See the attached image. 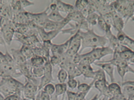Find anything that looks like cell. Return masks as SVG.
I'll return each mask as SVG.
<instances>
[{
	"mask_svg": "<svg viewBox=\"0 0 134 100\" xmlns=\"http://www.w3.org/2000/svg\"><path fill=\"white\" fill-rule=\"evenodd\" d=\"M81 37V48L80 52L83 51L87 48H100L105 47L108 42L106 36H101L96 34L93 29H89L87 31L80 30Z\"/></svg>",
	"mask_w": 134,
	"mask_h": 100,
	"instance_id": "1",
	"label": "cell"
},
{
	"mask_svg": "<svg viewBox=\"0 0 134 100\" xmlns=\"http://www.w3.org/2000/svg\"><path fill=\"white\" fill-rule=\"evenodd\" d=\"M80 30H78L74 35H72L69 39H70L69 48L65 54L68 57L71 59V60L75 55L79 53L81 48V37Z\"/></svg>",
	"mask_w": 134,
	"mask_h": 100,
	"instance_id": "2",
	"label": "cell"
},
{
	"mask_svg": "<svg viewBox=\"0 0 134 100\" xmlns=\"http://www.w3.org/2000/svg\"><path fill=\"white\" fill-rule=\"evenodd\" d=\"M38 92L39 89L38 84L34 83L31 80L26 79L22 91V94L24 98L27 100H35Z\"/></svg>",
	"mask_w": 134,
	"mask_h": 100,
	"instance_id": "3",
	"label": "cell"
},
{
	"mask_svg": "<svg viewBox=\"0 0 134 100\" xmlns=\"http://www.w3.org/2000/svg\"><path fill=\"white\" fill-rule=\"evenodd\" d=\"M113 50L109 46H105V47H100V48H92V50L90 52H86L85 54L87 56L90 57L93 61H100L103 57L108 55H113Z\"/></svg>",
	"mask_w": 134,
	"mask_h": 100,
	"instance_id": "4",
	"label": "cell"
},
{
	"mask_svg": "<svg viewBox=\"0 0 134 100\" xmlns=\"http://www.w3.org/2000/svg\"><path fill=\"white\" fill-rule=\"evenodd\" d=\"M49 9V8L48 6L45 10H43L42 12H39V13H33V12L26 11V14H27V16L29 19V23L31 22H33L39 26L42 27L43 24L49 19L48 13H47Z\"/></svg>",
	"mask_w": 134,
	"mask_h": 100,
	"instance_id": "5",
	"label": "cell"
},
{
	"mask_svg": "<svg viewBox=\"0 0 134 100\" xmlns=\"http://www.w3.org/2000/svg\"><path fill=\"white\" fill-rule=\"evenodd\" d=\"M44 67V75L40 79V84H39V86H38L39 91L42 90L45 85L49 84V83H52V82L53 81V76H52V67L53 66L50 64L49 61L46 62Z\"/></svg>",
	"mask_w": 134,
	"mask_h": 100,
	"instance_id": "6",
	"label": "cell"
},
{
	"mask_svg": "<svg viewBox=\"0 0 134 100\" xmlns=\"http://www.w3.org/2000/svg\"><path fill=\"white\" fill-rule=\"evenodd\" d=\"M68 24H70V22L65 19H65L62 22H54L50 19H48L43 24L42 27L47 31H52V30L62 31V30H63V28Z\"/></svg>",
	"mask_w": 134,
	"mask_h": 100,
	"instance_id": "7",
	"label": "cell"
},
{
	"mask_svg": "<svg viewBox=\"0 0 134 100\" xmlns=\"http://www.w3.org/2000/svg\"><path fill=\"white\" fill-rule=\"evenodd\" d=\"M0 32L2 33V37L5 41L6 44L10 45L15 35V28L14 24H13V21L9 25L4 28H1Z\"/></svg>",
	"mask_w": 134,
	"mask_h": 100,
	"instance_id": "8",
	"label": "cell"
},
{
	"mask_svg": "<svg viewBox=\"0 0 134 100\" xmlns=\"http://www.w3.org/2000/svg\"><path fill=\"white\" fill-rule=\"evenodd\" d=\"M38 33V35L41 39V42L44 41H52L54 38H55L60 32V30H52V31H47L41 26H37L35 28Z\"/></svg>",
	"mask_w": 134,
	"mask_h": 100,
	"instance_id": "9",
	"label": "cell"
},
{
	"mask_svg": "<svg viewBox=\"0 0 134 100\" xmlns=\"http://www.w3.org/2000/svg\"><path fill=\"white\" fill-rule=\"evenodd\" d=\"M96 66L100 67L101 69L104 71L105 73H107L110 79L111 83L115 82L114 78V67L112 64L107 62H99L94 63Z\"/></svg>",
	"mask_w": 134,
	"mask_h": 100,
	"instance_id": "10",
	"label": "cell"
},
{
	"mask_svg": "<svg viewBox=\"0 0 134 100\" xmlns=\"http://www.w3.org/2000/svg\"><path fill=\"white\" fill-rule=\"evenodd\" d=\"M70 39H68L64 43L61 44H53L51 48V52L52 55H56V56H61L65 53H66L69 48Z\"/></svg>",
	"mask_w": 134,
	"mask_h": 100,
	"instance_id": "11",
	"label": "cell"
},
{
	"mask_svg": "<svg viewBox=\"0 0 134 100\" xmlns=\"http://www.w3.org/2000/svg\"><path fill=\"white\" fill-rule=\"evenodd\" d=\"M108 82H105V81H95L94 82V88H96L97 90H98L100 95L103 97H106L107 98L110 99L112 98L111 95L110 94V92L108 91Z\"/></svg>",
	"mask_w": 134,
	"mask_h": 100,
	"instance_id": "12",
	"label": "cell"
},
{
	"mask_svg": "<svg viewBox=\"0 0 134 100\" xmlns=\"http://www.w3.org/2000/svg\"><path fill=\"white\" fill-rule=\"evenodd\" d=\"M115 51L118 52V55H119V57L120 58L125 60V61H127V62L131 58L134 57L133 50L128 48L127 46H124V45H120V48Z\"/></svg>",
	"mask_w": 134,
	"mask_h": 100,
	"instance_id": "13",
	"label": "cell"
},
{
	"mask_svg": "<svg viewBox=\"0 0 134 100\" xmlns=\"http://www.w3.org/2000/svg\"><path fill=\"white\" fill-rule=\"evenodd\" d=\"M111 14L113 17V27L118 31V32L123 31L125 24L123 17L115 11H113Z\"/></svg>",
	"mask_w": 134,
	"mask_h": 100,
	"instance_id": "14",
	"label": "cell"
},
{
	"mask_svg": "<svg viewBox=\"0 0 134 100\" xmlns=\"http://www.w3.org/2000/svg\"><path fill=\"white\" fill-rule=\"evenodd\" d=\"M10 52H11V56H12L13 59L14 60L15 63L18 66V67H20L22 65L26 63L27 60L25 59L23 55L22 54V52H20V50H18V49H14V48H11L10 49Z\"/></svg>",
	"mask_w": 134,
	"mask_h": 100,
	"instance_id": "15",
	"label": "cell"
},
{
	"mask_svg": "<svg viewBox=\"0 0 134 100\" xmlns=\"http://www.w3.org/2000/svg\"><path fill=\"white\" fill-rule=\"evenodd\" d=\"M77 67L81 72V75H83L86 79H93L94 74V70L91 66V65H86V64H79L77 65Z\"/></svg>",
	"mask_w": 134,
	"mask_h": 100,
	"instance_id": "16",
	"label": "cell"
},
{
	"mask_svg": "<svg viewBox=\"0 0 134 100\" xmlns=\"http://www.w3.org/2000/svg\"><path fill=\"white\" fill-rule=\"evenodd\" d=\"M55 3L56 4V6H57V10H58L59 12H63L64 13H71V12H74L76 10L74 6L71 5L70 4H67L61 1H54Z\"/></svg>",
	"mask_w": 134,
	"mask_h": 100,
	"instance_id": "17",
	"label": "cell"
},
{
	"mask_svg": "<svg viewBox=\"0 0 134 100\" xmlns=\"http://www.w3.org/2000/svg\"><path fill=\"white\" fill-rule=\"evenodd\" d=\"M68 73V79H75L76 77L82 75L81 72L77 67V65H75L72 62H70L66 68Z\"/></svg>",
	"mask_w": 134,
	"mask_h": 100,
	"instance_id": "18",
	"label": "cell"
},
{
	"mask_svg": "<svg viewBox=\"0 0 134 100\" xmlns=\"http://www.w3.org/2000/svg\"><path fill=\"white\" fill-rule=\"evenodd\" d=\"M20 50V52H22V54L23 55V56L25 57V59L27 61H29L34 56V50H33L32 47L22 45Z\"/></svg>",
	"mask_w": 134,
	"mask_h": 100,
	"instance_id": "19",
	"label": "cell"
},
{
	"mask_svg": "<svg viewBox=\"0 0 134 100\" xmlns=\"http://www.w3.org/2000/svg\"><path fill=\"white\" fill-rule=\"evenodd\" d=\"M68 91V85L66 83H58L55 85V95L57 97L65 95Z\"/></svg>",
	"mask_w": 134,
	"mask_h": 100,
	"instance_id": "20",
	"label": "cell"
},
{
	"mask_svg": "<svg viewBox=\"0 0 134 100\" xmlns=\"http://www.w3.org/2000/svg\"><path fill=\"white\" fill-rule=\"evenodd\" d=\"M30 62L32 64L33 67H38V66H44L47 60L42 56L34 55L30 59Z\"/></svg>",
	"mask_w": 134,
	"mask_h": 100,
	"instance_id": "21",
	"label": "cell"
},
{
	"mask_svg": "<svg viewBox=\"0 0 134 100\" xmlns=\"http://www.w3.org/2000/svg\"><path fill=\"white\" fill-rule=\"evenodd\" d=\"M14 24V23H13ZM15 28V32L20 33V34L26 35L31 28L28 24H14Z\"/></svg>",
	"mask_w": 134,
	"mask_h": 100,
	"instance_id": "22",
	"label": "cell"
},
{
	"mask_svg": "<svg viewBox=\"0 0 134 100\" xmlns=\"http://www.w3.org/2000/svg\"><path fill=\"white\" fill-rule=\"evenodd\" d=\"M117 70H118V74L123 81H124V77L127 72H132L134 74V69H133L129 65L125 66V67H117Z\"/></svg>",
	"mask_w": 134,
	"mask_h": 100,
	"instance_id": "23",
	"label": "cell"
},
{
	"mask_svg": "<svg viewBox=\"0 0 134 100\" xmlns=\"http://www.w3.org/2000/svg\"><path fill=\"white\" fill-rule=\"evenodd\" d=\"M49 19L54 21V22H62L65 19V17L62 16L60 15V12L58 10H56L54 11H51L49 14H48Z\"/></svg>",
	"mask_w": 134,
	"mask_h": 100,
	"instance_id": "24",
	"label": "cell"
},
{
	"mask_svg": "<svg viewBox=\"0 0 134 100\" xmlns=\"http://www.w3.org/2000/svg\"><path fill=\"white\" fill-rule=\"evenodd\" d=\"M99 16V15L97 12H92L86 17V19L90 26H95L97 24Z\"/></svg>",
	"mask_w": 134,
	"mask_h": 100,
	"instance_id": "25",
	"label": "cell"
},
{
	"mask_svg": "<svg viewBox=\"0 0 134 100\" xmlns=\"http://www.w3.org/2000/svg\"><path fill=\"white\" fill-rule=\"evenodd\" d=\"M97 25L105 33L111 31V28H110V26H108V24H106V22L104 21V18L102 17V15L99 16L98 21H97Z\"/></svg>",
	"mask_w": 134,
	"mask_h": 100,
	"instance_id": "26",
	"label": "cell"
},
{
	"mask_svg": "<svg viewBox=\"0 0 134 100\" xmlns=\"http://www.w3.org/2000/svg\"><path fill=\"white\" fill-rule=\"evenodd\" d=\"M93 85H94V81H92L90 84H86V83L79 84L77 87L78 92H89Z\"/></svg>",
	"mask_w": 134,
	"mask_h": 100,
	"instance_id": "27",
	"label": "cell"
},
{
	"mask_svg": "<svg viewBox=\"0 0 134 100\" xmlns=\"http://www.w3.org/2000/svg\"><path fill=\"white\" fill-rule=\"evenodd\" d=\"M92 81H99V80H101V81H105V82H108L107 79H106V73L104 72V71L102 69H99V70H97L96 71H94V77H93V79H92Z\"/></svg>",
	"mask_w": 134,
	"mask_h": 100,
	"instance_id": "28",
	"label": "cell"
},
{
	"mask_svg": "<svg viewBox=\"0 0 134 100\" xmlns=\"http://www.w3.org/2000/svg\"><path fill=\"white\" fill-rule=\"evenodd\" d=\"M57 79L60 83H65L68 79V73L66 70L60 68L57 75Z\"/></svg>",
	"mask_w": 134,
	"mask_h": 100,
	"instance_id": "29",
	"label": "cell"
},
{
	"mask_svg": "<svg viewBox=\"0 0 134 100\" xmlns=\"http://www.w3.org/2000/svg\"><path fill=\"white\" fill-rule=\"evenodd\" d=\"M10 6L12 8L13 15L24 10V9H22V6H21L20 1H11V2H10Z\"/></svg>",
	"mask_w": 134,
	"mask_h": 100,
	"instance_id": "30",
	"label": "cell"
},
{
	"mask_svg": "<svg viewBox=\"0 0 134 100\" xmlns=\"http://www.w3.org/2000/svg\"><path fill=\"white\" fill-rule=\"evenodd\" d=\"M44 71V66H38V67H33L32 72L34 76L36 78L40 79L43 76Z\"/></svg>",
	"mask_w": 134,
	"mask_h": 100,
	"instance_id": "31",
	"label": "cell"
},
{
	"mask_svg": "<svg viewBox=\"0 0 134 100\" xmlns=\"http://www.w3.org/2000/svg\"><path fill=\"white\" fill-rule=\"evenodd\" d=\"M88 5V1L87 0H78L76 1L74 4V8L76 10L81 12L83 9L87 7Z\"/></svg>",
	"mask_w": 134,
	"mask_h": 100,
	"instance_id": "32",
	"label": "cell"
},
{
	"mask_svg": "<svg viewBox=\"0 0 134 100\" xmlns=\"http://www.w3.org/2000/svg\"><path fill=\"white\" fill-rule=\"evenodd\" d=\"M42 90L44 92H46L47 94H48L49 95H50L52 97V95H54L55 94V85H54L52 83L47 84L43 87Z\"/></svg>",
	"mask_w": 134,
	"mask_h": 100,
	"instance_id": "33",
	"label": "cell"
},
{
	"mask_svg": "<svg viewBox=\"0 0 134 100\" xmlns=\"http://www.w3.org/2000/svg\"><path fill=\"white\" fill-rule=\"evenodd\" d=\"M79 84V82H78L76 79H68V82H67L68 87L72 90L77 88Z\"/></svg>",
	"mask_w": 134,
	"mask_h": 100,
	"instance_id": "34",
	"label": "cell"
},
{
	"mask_svg": "<svg viewBox=\"0 0 134 100\" xmlns=\"http://www.w3.org/2000/svg\"><path fill=\"white\" fill-rule=\"evenodd\" d=\"M102 17L104 18V21L106 22V23L108 24V26H110V28L113 27V17L111 12L109 13H106V14L102 15Z\"/></svg>",
	"mask_w": 134,
	"mask_h": 100,
	"instance_id": "35",
	"label": "cell"
},
{
	"mask_svg": "<svg viewBox=\"0 0 134 100\" xmlns=\"http://www.w3.org/2000/svg\"><path fill=\"white\" fill-rule=\"evenodd\" d=\"M60 56H56V55H52L50 57V59H49V62L50 64H52V66H59V64H60Z\"/></svg>",
	"mask_w": 134,
	"mask_h": 100,
	"instance_id": "36",
	"label": "cell"
},
{
	"mask_svg": "<svg viewBox=\"0 0 134 100\" xmlns=\"http://www.w3.org/2000/svg\"><path fill=\"white\" fill-rule=\"evenodd\" d=\"M22 97V92H17L15 94L6 97L4 98V100H21Z\"/></svg>",
	"mask_w": 134,
	"mask_h": 100,
	"instance_id": "37",
	"label": "cell"
},
{
	"mask_svg": "<svg viewBox=\"0 0 134 100\" xmlns=\"http://www.w3.org/2000/svg\"><path fill=\"white\" fill-rule=\"evenodd\" d=\"M82 57H81V54L80 53H77L74 55L72 58V62L75 65H78L80 64L81 61Z\"/></svg>",
	"mask_w": 134,
	"mask_h": 100,
	"instance_id": "38",
	"label": "cell"
},
{
	"mask_svg": "<svg viewBox=\"0 0 134 100\" xmlns=\"http://www.w3.org/2000/svg\"><path fill=\"white\" fill-rule=\"evenodd\" d=\"M20 4H21L22 9L24 10V8H26V7L34 5V2H31V1H27V0H22V1H20Z\"/></svg>",
	"mask_w": 134,
	"mask_h": 100,
	"instance_id": "39",
	"label": "cell"
},
{
	"mask_svg": "<svg viewBox=\"0 0 134 100\" xmlns=\"http://www.w3.org/2000/svg\"><path fill=\"white\" fill-rule=\"evenodd\" d=\"M66 94L68 95V100H76V92H72V91H70V90H68Z\"/></svg>",
	"mask_w": 134,
	"mask_h": 100,
	"instance_id": "40",
	"label": "cell"
},
{
	"mask_svg": "<svg viewBox=\"0 0 134 100\" xmlns=\"http://www.w3.org/2000/svg\"><path fill=\"white\" fill-rule=\"evenodd\" d=\"M40 95L41 100H51V96L47 94L46 92H44L43 90H40Z\"/></svg>",
	"mask_w": 134,
	"mask_h": 100,
	"instance_id": "41",
	"label": "cell"
},
{
	"mask_svg": "<svg viewBox=\"0 0 134 100\" xmlns=\"http://www.w3.org/2000/svg\"><path fill=\"white\" fill-rule=\"evenodd\" d=\"M49 8L50 9L51 11H54V10H57V6H56V4L55 3V2H52V4L49 5Z\"/></svg>",
	"mask_w": 134,
	"mask_h": 100,
	"instance_id": "42",
	"label": "cell"
},
{
	"mask_svg": "<svg viewBox=\"0 0 134 100\" xmlns=\"http://www.w3.org/2000/svg\"><path fill=\"white\" fill-rule=\"evenodd\" d=\"M0 45H2V46H6V43H5V41H4L3 37H2V35L0 32Z\"/></svg>",
	"mask_w": 134,
	"mask_h": 100,
	"instance_id": "43",
	"label": "cell"
},
{
	"mask_svg": "<svg viewBox=\"0 0 134 100\" xmlns=\"http://www.w3.org/2000/svg\"><path fill=\"white\" fill-rule=\"evenodd\" d=\"M101 97H102V95L100 94H96L90 100H99Z\"/></svg>",
	"mask_w": 134,
	"mask_h": 100,
	"instance_id": "44",
	"label": "cell"
},
{
	"mask_svg": "<svg viewBox=\"0 0 134 100\" xmlns=\"http://www.w3.org/2000/svg\"><path fill=\"white\" fill-rule=\"evenodd\" d=\"M35 100H41V99H40V91L38 92V93L37 94V95H36V99Z\"/></svg>",
	"mask_w": 134,
	"mask_h": 100,
	"instance_id": "45",
	"label": "cell"
},
{
	"mask_svg": "<svg viewBox=\"0 0 134 100\" xmlns=\"http://www.w3.org/2000/svg\"><path fill=\"white\" fill-rule=\"evenodd\" d=\"M4 4V1H0V9H1V8L3 6Z\"/></svg>",
	"mask_w": 134,
	"mask_h": 100,
	"instance_id": "46",
	"label": "cell"
},
{
	"mask_svg": "<svg viewBox=\"0 0 134 100\" xmlns=\"http://www.w3.org/2000/svg\"><path fill=\"white\" fill-rule=\"evenodd\" d=\"M108 99H109L107 98V97H103V96H102V98L100 100H108Z\"/></svg>",
	"mask_w": 134,
	"mask_h": 100,
	"instance_id": "47",
	"label": "cell"
},
{
	"mask_svg": "<svg viewBox=\"0 0 134 100\" xmlns=\"http://www.w3.org/2000/svg\"><path fill=\"white\" fill-rule=\"evenodd\" d=\"M4 96H3V95H2L0 93V100H4Z\"/></svg>",
	"mask_w": 134,
	"mask_h": 100,
	"instance_id": "48",
	"label": "cell"
},
{
	"mask_svg": "<svg viewBox=\"0 0 134 100\" xmlns=\"http://www.w3.org/2000/svg\"><path fill=\"white\" fill-rule=\"evenodd\" d=\"M21 100H27V99H26L24 98V97H23V95H22V99H21Z\"/></svg>",
	"mask_w": 134,
	"mask_h": 100,
	"instance_id": "49",
	"label": "cell"
}]
</instances>
